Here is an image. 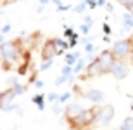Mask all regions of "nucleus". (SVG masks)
Listing matches in <instances>:
<instances>
[{"label": "nucleus", "mask_w": 133, "mask_h": 130, "mask_svg": "<svg viewBox=\"0 0 133 130\" xmlns=\"http://www.w3.org/2000/svg\"><path fill=\"white\" fill-rule=\"evenodd\" d=\"M31 101H33V104H36V106H38V109H40V111H42V109H45V95L36 94V95L33 97V99H31Z\"/></svg>", "instance_id": "4468645a"}, {"label": "nucleus", "mask_w": 133, "mask_h": 130, "mask_svg": "<svg viewBox=\"0 0 133 130\" xmlns=\"http://www.w3.org/2000/svg\"><path fill=\"white\" fill-rule=\"evenodd\" d=\"M100 75H104V70H102V66H100L99 59H97V57H94V59L87 64V68H85V75H81V80L97 78V76H100Z\"/></svg>", "instance_id": "423d86ee"}, {"label": "nucleus", "mask_w": 133, "mask_h": 130, "mask_svg": "<svg viewBox=\"0 0 133 130\" xmlns=\"http://www.w3.org/2000/svg\"><path fill=\"white\" fill-rule=\"evenodd\" d=\"M85 99H88L92 104H102L104 99H105V95H104L102 90L99 89H88V90H85Z\"/></svg>", "instance_id": "9d476101"}, {"label": "nucleus", "mask_w": 133, "mask_h": 130, "mask_svg": "<svg viewBox=\"0 0 133 130\" xmlns=\"http://www.w3.org/2000/svg\"><path fill=\"white\" fill-rule=\"evenodd\" d=\"M88 31H90V24L83 23V24H81V33H83V35H88Z\"/></svg>", "instance_id": "bb28decb"}, {"label": "nucleus", "mask_w": 133, "mask_h": 130, "mask_svg": "<svg viewBox=\"0 0 133 130\" xmlns=\"http://www.w3.org/2000/svg\"><path fill=\"white\" fill-rule=\"evenodd\" d=\"M52 63H54V59H49V61H42V64H40V71H47L52 66Z\"/></svg>", "instance_id": "aec40b11"}, {"label": "nucleus", "mask_w": 133, "mask_h": 130, "mask_svg": "<svg viewBox=\"0 0 133 130\" xmlns=\"http://www.w3.org/2000/svg\"><path fill=\"white\" fill-rule=\"evenodd\" d=\"M55 49H57V54H62L66 49H69V42H66L64 38H54Z\"/></svg>", "instance_id": "f8f14e48"}, {"label": "nucleus", "mask_w": 133, "mask_h": 130, "mask_svg": "<svg viewBox=\"0 0 133 130\" xmlns=\"http://www.w3.org/2000/svg\"><path fill=\"white\" fill-rule=\"evenodd\" d=\"M85 2H87V7H90V9L97 7V0H85Z\"/></svg>", "instance_id": "cd10ccee"}, {"label": "nucleus", "mask_w": 133, "mask_h": 130, "mask_svg": "<svg viewBox=\"0 0 133 130\" xmlns=\"http://www.w3.org/2000/svg\"><path fill=\"white\" fill-rule=\"evenodd\" d=\"M83 70H85V61L81 59V57H79L78 63H76V64L73 66V73H74V75H79V73H81Z\"/></svg>", "instance_id": "f3484780"}, {"label": "nucleus", "mask_w": 133, "mask_h": 130, "mask_svg": "<svg viewBox=\"0 0 133 130\" xmlns=\"http://www.w3.org/2000/svg\"><path fill=\"white\" fill-rule=\"evenodd\" d=\"M74 35H76V33L73 31V28H66V31H64V36H66V38H73Z\"/></svg>", "instance_id": "b1692460"}, {"label": "nucleus", "mask_w": 133, "mask_h": 130, "mask_svg": "<svg viewBox=\"0 0 133 130\" xmlns=\"http://www.w3.org/2000/svg\"><path fill=\"white\" fill-rule=\"evenodd\" d=\"M78 59H79V52L68 54V55H66V64H68V66H74L76 63H78Z\"/></svg>", "instance_id": "2eb2a0df"}, {"label": "nucleus", "mask_w": 133, "mask_h": 130, "mask_svg": "<svg viewBox=\"0 0 133 130\" xmlns=\"http://www.w3.org/2000/svg\"><path fill=\"white\" fill-rule=\"evenodd\" d=\"M5 44V40H4V35H2V33H0V47H2V45Z\"/></svg>", "instance_id": "72a5a7b5"}, {"label": "nucleus", "mask_w": 133, "mask_h": 130, "mask_svg": "<svg viewBox=\"0 0 133 130\" xmlns=\"http://www.w3.org/2000/svg\"><path fill=\"white\" fill-rule=\"evenodd\" d=\"M116 2H118L119 5H123L126 10H130L133 7V0H116Z\"/></svg>", "instance_id": "6ab92c4d"}, {"label": "nucleus", "mask_w": 133, "mask_h": 130, "mask_svg": "<svg viewBox=\"0 0 133 130\" xmlns=\"http://www.w3.org/2000/svg\"><path fill=\"white\" fill-rule=\"evenodd\" d=\"M97 111H99V108H88V109H83L76 118H71V120H66V121H68L71 130H87L92 125H95Z\"/></svg>", "instance_id": "f03ea898"}, {"label": "nucleus", "mask_w": 133, "mask_h": 130, "mask_svg": "<svg viewBox=\"0 0 133 130\" xmlns=\"http://www.w3.org/2000/svg\"><path fill=\"white\" fill-rule=\"evenodd\" d=\"M10 89L14 90V94H16V95H23V94L26 92V87H24V85H21V83H16V85H14V87H10Z\"/></svg>", "instance_id": "a211bd4d"}, {"label": "nucleus", "mask_w": 133, "mask_h": 130, "mask_svg": "<svg viewBox=\"0 0 133 130\" xmlns=\"http://www.w3.org/2000/svg\"><path fill=\"white\" fill-rule=\"evenodd\" d=\"M97 59H99L100 66H102V70H104V75L105 73H111V68L114 66V63H116V57H114V54L111 52V49H105L102 50L99 55H97Z\"/></svg>", "instance_id": "0eeeda50"}, {"label": "nucleus", "mask_w": 133, "mask_h": 130, "mask_svg": "<svg viewBox=\"0 0 133 130\" xmlns=\"http://www.w3.org/2000/svg\"><path fill=\"white\" fill-rule=\"evenodd\" d=\"M26 50L23 47V42L21 38H16L12 42H5L2 47H0V61H2V66L5 70H10V64L12 63H17L19 57L24 54Z\"/></svg>", "instance_id": "f257e3e1"}, {"label": "nucleus", "mask_w": 133, "mask_h": 130, "mask_svg": "<svg viewBox=\"0 0 133 130\" xmlns=\"http://www.w3.org/2000/svg\"><path fill=\"white\" fill-rule=\"evenodd\" d=\"M119 130H133V116H128V118H124Z\"/></svg>", "instance_id": "dca6fc26"}, {"label": "nucleus", "mask_w": 133, "mask_h": 130, "mask_svg": "<svg viewBox=\"0 0 133 130\" xmlns=\"http://www.w3.org/2000/svg\"><path fill=\"white\" fill-rule=\"evenodd\" d=\"M38 2H40V5L43 7V5H47V4H49V2H52V0H38Z\"/></svg>", "instance_id": "473e14b6"}, {"label": "nucleus", "mask_w": 133, "mask_h": 130, "mask_svg": "<svg viewBox=\"0 0 133 130\" xmlns=\"http://www.w3.org/2000/svg\"><path fill=\"white\" fill-rule=\"evenodd\" d=\"M76 44H78V35H74L73 38H69V47H71V49L76 47Z\"/></svg>", "instance_id": "393cba45"}, {"label": "nucleus", "mask_w": 133, "mask_h": 130, "mask_svg": "<svg viewBox=\"0 0 133 130\" xmlns=\"http://www.w3.org/2000/svg\"><path fill=\"white\" fill-rule=\"evenodd\" d=\"M87 130H90V128H87Z\"/></svg>", "instance_id": "58836bf2"}, {"label": "nucleus", "mask_w": 133, "mask_h": 130, "mask_svg": "<svg viewBox=\"0 0 133 130\" xmlns=\"http://www.w3.org/2000/svg\"><path fill=\"white\" fill-rule=\"evenodd\" d=\"M130 61H131V63H133V50H131V55H130Z\"/></svg>", "instance_id": "c9c22d12"}, {"label": "nucleus", "mask_w": 133, "mask_h": 130, "mask_svg": "<svg viewBox=\"0 0 133 130\" xmlns=\"http://www.w3.org/2000/svg\"><path fill=\"white\" fill-rule=\"evenodd\" d=\"M57 54V49H55V44H54V38H49L45 40L43 45H42V61H49V59H54Z\"/></svg>", "instance_id": "1a4fd4ad"}, {"label": "nucleus", "mask_w": 133, "mask_h": 130, "mask_svg": "<svg viewBox=\"0 0 133 130\" xmlns=\"http://www.w3.org/2000/svg\"><path fill=\"white\" fill-rule=\"evenodd\" d=\"M9 31H10V24L7 23V24H5L4 28H2V35H4V33H9Z\"/></svg>", "instance_id": "7c9ffc66"}, {"label": "nucleus", "mask_w": 133, "mask_h": 130, "mask_svg": "<svg viewBox=\"0 0 133 130\" xmlns=\"http://www.w3.org/2000/svg\"><path fill=\"white\" fill-rule=\"evenodd\" d=\"M114 118V106L112 104H104L99 108L97 111V120H95V125H109Z\"/></svg>", "instance_id": "20e7f679"}, {"label": "nucleus", "mask_w": 133, "mask_h": 130, "mask_svg": "<svg viewBox=\"0 0 133 130\" xmlns=\"http://www.w3.org/2000/svg\"><path fill=\"white\" fill-rule=\"evenodd\" d=\"M128 12H130V14H131V16H133V7H131V9H130V10H128Z\"/></svg>", "instance_id": "e433bc0d"}, {"label": "nucleus", "mask_w": 133, "mask_h": 130, "mask_svg": "<svg viewBox=\"0 0 133 130\" xmlns=\"http://www.w3.org/2000/svg\"><path fill=\"white\" fill-rule=\"evenodd\" d=\"M85 9H87V2H79V4L74 7V12H83Z\"/></svg>", "instance_id": "412c9836"}, {"label": "nucleus", "mask_w": 133, "mask_h": 130, "mask_svg": "<svg viewBox=\"0 0 133 130\" xmlns=\"http://www.w3.org/2000/svg\"><path fill=\"white\" fill-rule=\"evenodd\" d=\"M128 73H130L128 63H126V61H121V59H118L114 63V66L111 68V75H112L116 80H124V78L128 76Z\"/></svg>", "instance_id": "6e6552de"}, {"label": "nucleus", "mask_w": 133, "mask_h": 130, "mask_svg": "<svg viewBox=\"0 0 133 130\" xmlns=\"http://www.w3.org/2000/svg\"><path fill=\"white\" fill-rule=\"evenodd\" d=\"M47 99H49V102H57V101H59V95L55 94V92H50Z\"/></svg>", "instance_id": "5701e85b"}, {"label": "nucleus", "mask_w": 133, "mask_h": 130, "mask_svg": "<svg viewBox=\"0 0 133 130\" xmlns=\"http://www.w3.org/2000/svg\"><path fill=\"white\" fill-rule=\"evenodd\" d=\"M131 50H133V36L131 38H123V40L114 42L112 47H111V52L114 54V57L116 59H121V61L130 59Z\"/></svg>", "instance_id": "7ed1b4c3"}, {"label": "nucleus", "mask_w": 133, "mask_h": 130, "mask_svg": "<svg viewBox=\"0 0 133 130\" xmlns=\"http://www.w3.org/2000/svg\"><path fill=\"white\" fill-rule=\"evenodd\" d=\"M131 111H133V104H131Z\"/></svg>", "instance_id": "4c0bfd02"}, {"label": "nucleus", "mask_w": 133, "mask_h": 130, "mask_svg": "<svg viewBox=\"0 0 133 130\" xmlns=\"http://www.w3.org/2000/svg\"><path fill=\"white\" fill-rule=\"evenodd\" d=\"M69 97H71V92H64L62 95H59V102H68Z\"/></svg>", "instance_id": "4be33fe9"}, {"label": "nucleus", "mask_w": 133, "mask_h": 130, "mask_svg": "<svg viewBox=\"0 0 133 130\" xmlns=\"http://www.w3.org/2000/svg\"><path fill=\"white\" fill-rule=\"evenodd\" d=\"M102 30H104V33H105V35H111V28H109V24L107 23H104V26H102Z\"/></svg>", "instance_id": "c85d7f7f"}, {"label": "nucleus", "mask_w": 133, "mask_h": 130, "mask_svg": "<svg viewBox=\"0 0 133 130\" xmlns=\"http://www.w3.org/2000/svg\"><path fill=\"white\" fill-rule=\"evenodd\" d=\"M85 50H87L88 54H92V52H94V50H95V45H94V44H90V42H88V44L85 45Z\"/></svg>", "instance_id": "a878e982"}, {"label": "nucleus", "mask_w": 133, "mask_h": 130, "mask_svg": "<svg viewBox=\"0 0 133 130\" xmlns=\"http://www.w3.org/2000/svg\"><path fill=\"white\" fill-rule=\"evenodd\" d=\"M85 108L79 102H69L68 106H66V109H64V116H66V120H71V118H76V116L83 111Z\"/></svg>", "instance_id": "9b49d317"}, {"label": "nucleus", "mask_w": 133, "mask_h": 130, "mask_svg": "<svg viewBox=\"0 0 133 130\" xmlns=\"http://www.w3.org/2000/svg\"><path fill=\"white\" fill-rule=\"evenodd\" d=\"M107 5V0H97V7H105Z\"/></svg>", "instance_id": "c756f323"}, {"label": "nucleus", "mask_w": 133, "mask_h": 130, "mask_svg": "<svg viewBox=\"0 0 133 130\" xmlns=\"http://www.w3.org/2000/svg\"><path fill=\"white\" fill-rule=\"evenodd\" d=\"M17 95L14 94L12 89H7L4 92H0V109L4 111H10V109H17V106L14 104V101Z\"/></svg>", "instance_id": "39448f33"}, {"label": "nucleus", "mask_w": 133, "mask_h": 130, "mask_svg": "<svg viewBox=\"0 0 133 130\" xmlns=\"http://www.w3.org/2000/svg\"><path fill=\"white\" fill-rule=\"evenodd\" d=\"M52 2H54V4L57 5V7H59V5H61V0H52Z\"/></svg>", "instance_id": "f704fd0d"}, {"label": "nucleus", "mask_w": 133, "mask_h": 130, "mask_svg": "<svg viewBox=\"0 0 133 130\" xmlns=\"http://www.w3.org/2000/svg\"><path fill=\"white\" fill-rule=\"evenodd\" d=\"M123 26H124V30H133V16L130 12L123 14Z\"/></svg>", "instance_id": "ddd939ff"}, {"label": "nucleus", "mask_w": 133, "mask_h": 130, "mask_svg": "<svg viewBox=\"0 0 133 130\" xmlns=\"http://www.w3.org/2000/svg\"><path fill=\"white\" fill-rule=\"evenodd\" d=\"M35 87H36V89H42V87H43V82H42V80H36V82H35Z\"/></svg>", "instance_id": "2f4dec72"}]
</instances>
